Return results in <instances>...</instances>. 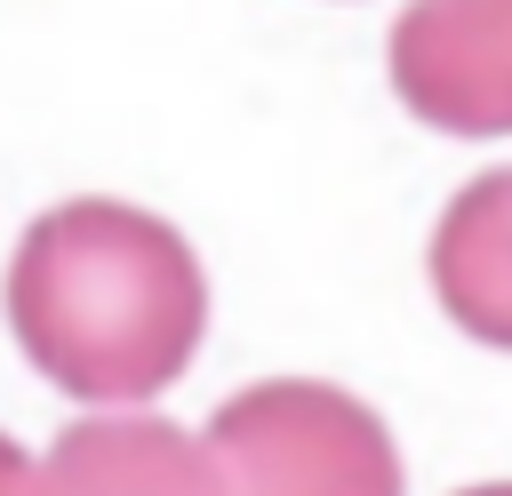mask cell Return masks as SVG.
<instances>
[{
  "label": "cell",
  "mask_w": 512,
  "mask_h": 496,
  "mask_svg": "<svg viewBox=\"0 0 512 496\" xmlns=\"http://www.w3.org/2000/svg\"><path fill=\"white\" fill-rule=\"evenodd\" d=\"M16 352L88 408L168 392L208 336V272L192 240L136 200H56L8 256Z\"/></svg>",
  "instance_id": "cell-1"
},
{
  "label": "cell",
  "mask_w": 512,
  "mask_h": 496,
  "mask_svg": "<svg viewBox=\"0 0 512 496\" xmlns=\"http://www.w3.org/2000/svg\"><path fill=\"white\" fill-rule=\"evenodd\" d=\"M224 496H400V448L368 400L312 376H272L208 416Z\"/></svg>",
  "instance_id": "cell-2"
},
{
  "label": "cell",
  "mask_w": 512,
  "mask_h": 496,
  "mask_svg": "<svg viewBox=\"0 0 512 496\" xmlns=\"http://www.w3.org/2000/svg\"><path fill=\"white\" fill-rule=\"evenodd\" d=\"M384 64L416 128L512 136V0H408Z\"/></svg>",
  "instance_id": "cell-3"
},
{
  "label": "cell",
  "mask_w": 512,
  "mask_h": 496,
  "mask_svg": "<svg viewBox=\"0 0 512 496\" xmlns=\"http://www.w3.org/2000/svg\"><path fill=\"white\" fill-rule=\"evenodd\" d=\"M32 496H224L208 440L168 416H80L32 472Z\"/></svg>",
  "instance_id": "cell-4"
},
{
  "label": "cell",
  "mask_w": 512,
  "mask_h": 496,
  "mask_svg": "<svg viewBox=\"0 0 512 496\" xmlns=\"http://www.w3.org/2000/svg\"><path fill=\"white\" fill-rule=\"evenodd\" d=\"M432 296L472 336L512 352V168L472 176L432 224Z\"/></svg>",
  "instance_id": "cell-5"
},
{
  "label": "cell",
  "mask_w": 512,
  "mask_h": 496,
  "mask_svg": "<svg viewBox=\"0 0 512 496\" xmlns=\"http://www.w3.org/2000/svg\"><path fill=\"white\" fill-rule=\"evenodd\" d=\"M0 496H32V456L0 432Z\"/></svg>",
  "instance_id": "cell-6"
},
{
  "label": "cell",
  "mask_w": 512,
  "mask_h": 496,
  "mask_svg": "<svg viewBox=\"0 0 512 496\" xmlns=\"http://www.w3.org/2000/svg\"><path fill=\"white\" fill-rule=\"evenodd\" d=\"M456 496H512V480H480V488H456Z\"/></svg>",
  "instance_id": "cell-7"
}]
</instances>
